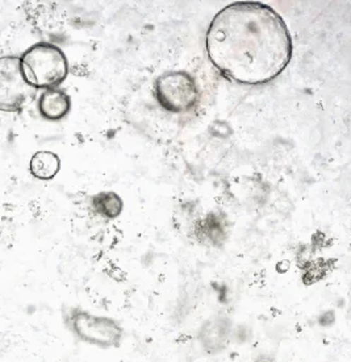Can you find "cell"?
Listing matches in <instances>:
<instances>
[{
  "instance_id": "8992f818",
  "label": "cell",
  "mask_w": 351,
  "mask_h": 362,
  "mask_svg": "<svg viewBox=\"0 0 351 362\" xmlns=\"http://www.w3.org/2000/svg\"><path fill=\"white\" fill-rule=\"evenodd\" d=\"M29 169L35 178L41 181H50L61 170V160L56 153L40 151L32 156Z\"/></svg>"
},
{
  "instance_id": "6da1fadb",
  "label": "cell",
  "mask_w": 351,
  "mask_h": 362,
  "mask_svg": "<svg viewBox=\"0 0 351 362\" xmlns=\"http://www.w3.org/2000/svg\"><path fill=\"white\" fill-rule=\"evenodd\" d=\"M206 48L222 76L249 86L274 81L294 52L283 18L259 1H237L220 11L209 24Z\"/></svg>"
},
{
  "instance_id": "7a4b0ae2",
  "label": "cell",
  "mask_w": 351,
  "mask_h": 362,
  "mask_svg": "<svg viewBox=\"0 0 351 362\" xmlns=\"http://www.w3.org/2000/svg\"><path fill=\"white\" fill-rule=\"evenodd\" d=\"M23 76L32 88H57L69 74V62L62 49L50 42H38L20 57Z\"/></svg>"
},
{
  "instance_id": "277c9868",
  "label": "cell",
  "mask_w": 351,
  "mask_h": 362,
  "mask_svg": "<svg viewBox=\"0 0 351 362\" xmlns=\"http://www.w3.org/2000/svg\"><path fill=\"white\" fill-rule=\"evenodd\" d=\"M30 91L32 87L23 76L20 57H0V111L19 112L27 103Z\"/></svg>"
},
{
  "instance_id": "3957f363",
  "label": "cell",
  "mask_w": 351,
  "mask_h": 362,
  "mask_svg": "<svg viewBox=\"0 0 351 362\" xmlns=\"http://www.w3.org/2000/svg\"><path fill=\"white\" fill-rule=\"evenodd\" d=\"M155 96L158 103L172 114L189 112L199 100V88L187 71H169L157 78Z\"/></svg>"
},
{
  "instance_id": "5b68a950",
  "label": "cell",
  "mask_w": 351,
  "mask_h": 362,
  "mask_svg": "<svg viewBox=\"0 0 351 362\" xmlns=\"http://www.w3.org/2000/svg\"><path fill=\"white\" fill-rule=\"evenodd\" d=\"M71 110V99L64 90L49 88L38 99V111L49 122L62 120Z\"/></svg>"
},
{
  "instance_id": "52a82bcc",
  "label": "cell",
  "mask_w": 351,
  "mask_h": 362,
  "mask_svg": "<svg viewBox=\"0 0 351 362\" xmlns=\"http://www.w3.org/2000/svg\"><path fill=\"white\" fill-rule=\"evenodd\" d=\"M95 210L107 218H116L123 211V199L116 192H100L93 198Z\"/></svg>"
}]
</instances>
